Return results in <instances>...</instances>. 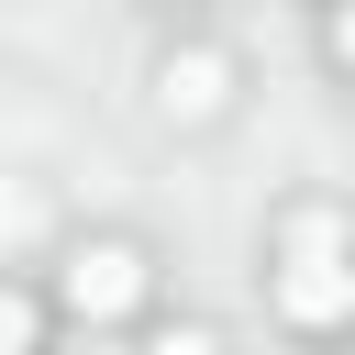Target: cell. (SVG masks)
I'll list each match as a JSON object with an SVG mask.
<instances>
[{
  "mask_svg": "<svg viewBox=\"0 0 355 355\" xmlns=\"http://www.w3.org/2000/svg\"><path fill=\"white\" fill-rule=\"evenodd\" d=\"M133 300H144V255L133 244H78L67 255V311L78 322H122Z\"/></svg>",
  "mask_w": 355,
  "mask_h": 355,
  "instance_id": "6da1fadb",
  "label": "cell"
},
{
  "mask_svg": "<svg viewBox=\"0 0 355 355\" xmlns=\"http://www.w3.org/2000/svg\"><path fill=\"white\" fill-rule=\"evenodd\" d=\"M277 311L311 322V333L344 322V311H355V266H333V255H288V266H277Z\"/></svg>",
  "mask_w": 355,
  "mask_h": 355,
  "instance_id": "7a4b0ae2",
  "label": "cell"
},
{
  "mask_svg": "<svg viewBox=\"0 0 355 355\" xmlns=\"http://www.w3.org/2000/svg\"><path fill=\"white\" fill-rule=\"evenodd\" d=\"M222 89H233V67H222V55H178V67H166V111H189V122H211V111H222Z\"/></svg>",
  "mask_w": 355,
  "mask_h": 355,
  "instance_id": "3957f363",
  "label": "cell"
},
{
  "mask_svg": "<svg viewBox=\"0 0 355 355\" xmlns=\"http://www.w3.org/2000/svg\"><path fill=\"white\" fill-rule=\"evenodd\" d=\"M288 255H344V222H333V211H300V222H288Z\"/></svg>",
  "mask_w": 355,
  "mask_h": 355,
  "instance_id": "277c9868",
  "label": "cell"
},
{
  "mask_svg": "<svg viewBox=\"0 0 355 355\" xmlns=\"http://www.w3.org/2000/svg\"><path fill=\"white\" fill-rule=\"evenodd\" d=\"M0 355H33V300L0 288Z\"/></svg>",
  "mask_w": 355,
  "mask_h": 355,
  "instance_id": "5b68a950",
  "label": "cell"
},
{
  "mask_svg": "<svg viewBox=\"0 0 355 355\" xmlns=\"http://www.w3.org/2000/svg\"><path fill=\"white\" fill-rule=\"evenodd\" d=\"M144 355H222V344H211V333H155Z\"/></svg>",
  "mask_w": 355,
  "mask_h": 355,
  "instance_id": "8992f818",
  "label": "cell"
},
{
  "mask_svg": "<svg viewBox=\"0 0 355 355\" xmlns=\"http://www.w3.org/2000/svg\"><path fill=\"white\" fill-rule=\"evenodd\" d=\"M333 55H344V67H355V0H344V11H333Z\"/></svg>",
  "mask_w": 355,
  "mask_h": 355,
  "instance_id": "52a82bcc",
  "label": "cell"
}]
</instances>
